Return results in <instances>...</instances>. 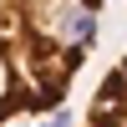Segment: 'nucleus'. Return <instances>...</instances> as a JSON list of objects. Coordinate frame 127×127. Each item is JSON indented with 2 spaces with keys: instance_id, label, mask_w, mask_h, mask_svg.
I'll list each match as a JSON object with an SVG mask.
<instances>
[{
  "instance_id": "nucleus-1",
  "label": "nucleus",
  "mask_w": 127,
  "mask_h": 127,
  "mask_svg": "<svg viewBox=\"0 0 127 127\" xmlns=\"http://www.w3.org/2000/svg\"><path fill=\"white\" fill-rule=\"evenodd\" d=\"M102 0H0V127L66 102L97 46Z\"/></svg>"
},
{
  "instance_id": "nucleus-2",
  "label": "nucleus",
  "mask_w": 127,
  "mask_h": 127,
  "mask_svg": "<svg viewBox=\"0 0 127 127\" xmlns=\"http://www.w3.org/2000/svg\"><path fill=\"white\" fill-rule=\"evenodd\" d=\"M81 127H127V56L97 81V92H92V102H87Z\"/></svg>"
}]
</instances>
